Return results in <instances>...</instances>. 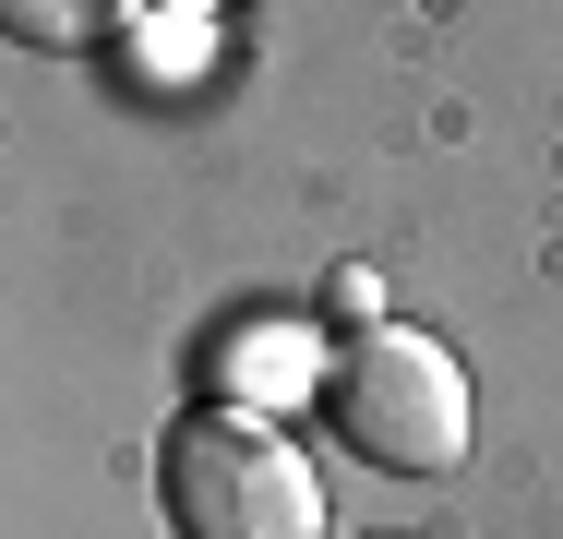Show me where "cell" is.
I'll use <instances>...</instances> for the list:
<instances>
[{"instance_id":"cell-1","label":"cell","mask_w":563,"mask_h":539,"mask_svg":"<svg viewBox=\"0 0 563 539\" xmlns=\"http://www.w3.org/2000/svg\"><path fill=\"white\" fill-rule=\"evenodd\" d=\"M324 420H336L347 455H372L396 480H444L467 455V372L420 323H360L324 360Z\"/></svg>"},{"instance_id":"cell-2","label":"cell","mask_w":563,"mask_h":539,"mask_svg":"<svg viewBox=\"0 0 563 539\" xmlns=\"http://www.w3.org/2000/svg\"><path fill=\"white\" fill-rule=\"evenodd\" d=\"M156 504L180 539H324V480L300 443H276V420L205 408L156 443Z\"/></svg>"},{"instance_id":"cell-3","label":"cell","mask_w":563,"mask_h":539,"mask_svg":"<svg viewBox=\"0 0 563 539\" xmlns=\"http://www.w3.org/2000/svg\"><path fill=\"white\" fill-rule=\"evenodd\" d=\"M109 12H120V0H0V24H12L24 48H85Z\"/></svg>"}]
</instances>
